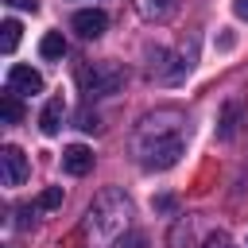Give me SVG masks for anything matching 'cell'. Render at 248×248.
<instances>
[{
	"mask_svg": "<svg viewBox=\"0 0 248 248\" xmlns=\"http://www.w3.org/2000/svg\"><path fill=\"white\" fill-rule=\"evenodd\" d=\"M132 151L140 155V163L147 170H167L182 159L186 151V132H182V116L178 112H155L143 116L136 136H132Z\"/></svg>",
	"mask_w": 248,
	"mask_h": 248,
	"instance_id": "6da1fadb",
	"label": "cell"
},
{
	"mask_svg": "<svg viewBox=\"0 0 248 248\" xmlns=\"http://www.w3.org/2000/svg\"><path fill=\"white\" fill-rule=\"evenodd\" d=\"M124 217H128V198L120 190H105L85 213V232L93 240H108L124 229Z\"/></svg>",
	"mask_w": 248,
	"mask_h": 248,
	"instance_id": "7a4b0ae2",
	"label": "cell"
},
{
	"mask_svg": "<svg viewBox=\"0 0 248 248\" xmlns=\"http://www.w3.org/2000/svg\"><path fill=\"white\" fill-rule=\"evenodd\" d=\"M78 85L89 97H108V93H116L124 85V70L116 62H93V66H81L78 70Z\"/></svg>",
	"mask_w": 248,
	"mask_h": 248,
	"instance_id": "3957f363",
	"label": "cell"
},
{
	"mask_svg": "<svg viewBox=\"0 0 248 248\" xmlns=\"http://www.w3.org/2000/svg\"><path fill=\"white\" fill-rule=\"evenodd\" d=\"M8 89H16V93H43V74L23 66V62H16V66H8Z\"/></svg>",
	"mask_w": 248,
	"mask_h": 248,
	"instance_id": "277c9868",
	"label": "cell"
},
{
	"mask_svg": "<svg viewBox=\"0 0 248 248\" xmlns=\"http://www.w3.org/2000/svg\"><path fill=\"white\" fill-rule=\"evenodd\" d=\"M0 163H4V182L8 186H23V178H27V155L16 143H8L0 151Z\"/></svg>",
	"mask_w": 248,
	"mask_h": 248,
	"instance_id": "5b68a950",
	"label": "cell"
},
{
	"mask_svg": "<svg viewBox=\"0 0 248 248\" xmlns=\"http://www.w3.org/2000/svg\"><path fill=\"white\" fill-rule=\"evenodd\" d=\"M105 27H108V16H105L101 8H85V12L74 16V31H78L81 39H101Z\"/></svg>",
	"mask_w": 248,
	"mask_h": 248,
	"instance_id": "8992f818",
	"label": "cell"
},
{
	"mask_svg": "<svg viewBox=\"0 0 248 248\" xmlns=\"http://www.w3.org/2000/svg\"><path fill=\"white\" fill-rule=\"evenodd\" d=\"M62 170H66V174H78V178L89 174V170H93V151H89L85 143H70V147L62 151Z\"/></svg>",
	"mask_w": 248,
	"mask_h": 248,
	"instance_id": "52a82bcc",
	"label": "cell"
},
{
	"mask_svg": "<svg viewBox=\"0 0 248 248\" xmlns=\"http://www.w3.org/2000/svg\"><path fill=\"white\" fill-rule=\"evenodd\" d=\"M62 116H66V101H62V97H50V101H46V108H43V116H39V128H43V136H58V128H62Z\"/></svg>",
	"mask_w": 248,
	"mask_h": 248,
	"instance_id": "ba28073f",
	"label": "cell"
},
{
	"mask_svg": "<svg viewBox=\"0 0 248 248\" xmlns=\"http://www.w3.org/2000/svg\"><path fill=\"white\" fill-rule=\"evenodd\" d=\"M0 116H4V124H19L23 120V101H19L16 89L0 93Z\"/></svg>",
	"mask_w": 248,
	"mask_h": 248,
	"instance_id": "9c48e42d",
	"label": "cell"
},
{
	"mask_svg": "<svg viewBox=\"0 0 248 248\" xmlns=\"http://www.w3.org/2000/svg\"><path fill=\"white\" fill-rule=\"evenodd\" d=\"M136 12L143 19H167L174 12V0H136Z\"/></svg>",
	"mask_w": 248,
	"mask_h": 248,
	"instance_id": "30bf717a",
	"label": "cell"
},
{
	"mask_svg": "<svg viewBox=\"0 0 248 248\" xmlns=\"http://www.w3.org/2000/svg\"><path fill=\"white\" fill-rule=\"evenodd\" d=\"M39 54H43V58H62V54H66V39H62V31H46L43 43H39Z\"/></svg>",
	"mask_w": 248,
	"mask_h": 248,
	"instance_id": "8fae6325",
	"label": "cell"
},
{
	"mask_svg": "<svg viewBox=\"0 0 248 248\" xmlns=\"http://www.w3.org/2000/svg\"><path fill=\"white\" fill-rule=\"evenodd\" d=\"M19 31H23V27H19L16 19H4V23H0V50H4V54H12V50L19 46Z\"/></svg>",
	"mask_w": 248,
	"mask_h": 248,
	"instance_id": "7c38bea8",
	"label": "cell"
},
{
	"mask_svg": "<svg viewBox=\"0 0 248 248\" xmlns=\"http://www.w3.org/2000/svg\"><path fill=\"white\" fill-rule=\"evenodd\" d=\"M232 132H236V105H225V112H221V128H217V136H221V140H232Z\"/></svg>",
	"mask_w": 248,
	"mask_h": 248,
	"instance_id": "4fadbf2b",
	"label": "cell"
},
{
	"mask_svg": "<svg viewBox=\"0 0 248 248\" xmlns=\"http://www.w3.org/2000/svg\"><path fill=\"white\" fill-rule=\"evenodd\" d=\"M58 205H62V186H46L35 202V209H58Z\"/></svg>",
	"mask_w": 248,
	"mask_h": 248,
	"instance_id": "5bb4252c",
	"label": "cell"
},
{
	"mask_svg": "<svg viewBox=\"0 0 248 248\" xmlns=\"http://www.w3.org/2000/svg\"><path fill=\"white\" fill-rule=\"evenodd\" d=\"M205 248H229V236H225V232H213V236L205 240Z\"/></svg>",
	"mask_w": 248,
	"mask_h": 248,
	"instance_id": "9a60e30c",
	"label": "cell"
},
{
	"mask_svg": "<svg viewBox=\"0 0 248 248\" xmlns=\"http://www.w3.org/2000/svg\"><path fill=\"white\" fill-rule=\"evenodd\" d=\"M143 244H147V240H143V232H132V236H128V244L120 240V248H143Z\"/></svg>",
	"mask_w": 248,
	"mask_h": 248,
	"instance_id": "2e32d148",
	"label": "cell"
},
{
	"mask_svg": "<svg viewBox=\"0 0 248 248\" xmlns=\"http://www.w3.org/2000/svg\"><path fill=\"white\" fill-rule=\"evenodd\" d=\"M78 120H81V128H85V132H93V128H97V116H89V112H81Z\"/></svg>",
	"mask_w": 248,
	"mask_h": 248,
	"instance_id": "e0dca14e",
	"label": "cell"
},
{
	"mask_svg": "<svg viewBox=\"0 0 248 248\" xmlns=\"http://www.w3.org/2000/svg\"><path fill=\"white\" fill-rule=\"evenodd\" d=\"M8 4H16V8H23V12H35V8H39V0H8Z\"/></svg>",
	"mask_w": 248,
	"mask_h": 248,
	"instance_id": "ac0fdd59",
	"label": "cell"
},
{
	"mask_svg": "<svg viewBox=\"0 0 248 248\" xmlns=\"http://www.w3.org/2000/svg\"><path fill=\"white\" fill-rule=\"evenodd\" d=\"M232 8H236V16H240V19H248V0H232Z\"/></svg>",
	"mask_w": 248,
	"mask_h": 248,
	"instance_id": "d6986e66",
	"label": "cell"
}]
</instances>
